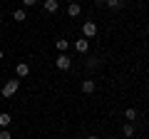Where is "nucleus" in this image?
<instances>
[{
	"label": "nucleus",
	"instance_id": "9",
	"mask_svg": "<svg viewBox=\"0 0 149 139\" xmlns=\"http://www.w3.org/2000/svg\"><path fill=\"white\" fill-rule=\"evenodd\" d=\"M57 8H60L57 0H45V10L47 13H57Z\"/></svg>",
	"mask_w": 149,
	"mask_h": 139
},
{
	"label": "nucleus",
	"instance_id": "15",
	"mask_svg": "<svg viewBox=\"0 0 149 139\" xmlns=\"http://www.w3.org/2000/svg\"><path fill=\"white\" fill-rule=\"evenodd\" d=\"M0 139H13V137H10V132H8V129H0Z\"/></svg>",
	"mask_w": 149,
	"mask_h": 139
},
{
	"label": "nucleus",
	"instance_id": "14",
	"mask_svg": "<svg viewBox=\"0 0 149 139\" xmlns=\"http://www.w3.org/2000/svg\"><path fill=\"white\" fill-rule=\"evenodd\" d=\"M55 45H57V50H60V52H65V50L70 47V40H57Z\"/></svg>",
	"mask_w": 149,
	"mask_h": 139
},
{
	"label": "nucleus",
	"instance_id": "1",
	"mask_svg": "<svg viewBox=\"0 0 149 139\" xmlns=\"http://www.w3.org/2000/svg\"><path fill=\"white\" fill-rule=\"evenodd\" d=\"M17 90H20V80H10V82H5V85H3L0 95H3V97H13Z\"/></svg>",
	"mask_w": 149,
	"mask_h": 139
},
{
	"label": "nucleus",
	"instance_id": "19",
	"mask_svg": "<svg viewBox=\"0 0 149 139\" xmlns=\"http://www.w3.org/2000/svg\"><path fill=\"white\" fill-rule=\"evenodd\" d=\"M87 139H97V137H87Z\"/></svg>",
	"mask_w": 149,
	"mask_h": 139
},
{
	"label": "nucleus",
	"instance_id": "7",
	"mask_svg": "<svg viewBox=\"0 0 149 139\" xmlns=\"http://www.w3.org/2000/svg\"><path fill=\"white\" fill-rule=\"evenodd\" d=\"M10 122H13V117H10L8 112L0 114V129H8V127H10Z\"/></svg>",
	"mask_w": 149,
	"mask_h": 139
},
{
	"label": "nucleus",
	"instance_id": "12",
	"mask_svg": "<svg viewBox=\"0 0 149 139\" xmlns=\"http://www.w3.org/2000/svg\"><path fill=\"white\" fill-rule=\"evenodd\" d=\"M122 134H124V137H134V127H132V124H124V127H122Z\"/></svg>",
	"mask_w": 149,
	"mask_h": 139
},
{
	"label": "nucleus",
	"instance_id": "13",
	"mask_svg": "<svg viewBox=\"0 0 149 139\" xmlns=\"http://www.w3.org/2000/svg\"><path fill=\"white\" fill-rule=\"evenodd\" d=\"M13 17H15L17 22H25V20H27V17H25V10H15V13H13Z\"/></svg>",
	"mask_w": 149,
	"mask_h": 139
},
{
	"label": "nucleus",
	"instance_id": "2",
	"mask_svg": "<svg viewBox=\"0 0 149 139\" xmlns=\"http://www.w3.org/2000/svg\"><path fill=\"white\" fill-rule=\"evenodd\" d=\"M97 35V25L92 20H85L82 22V38H95Z\"/></svg>",
	"mask_w": 149,
	"mask_h": 139
},
{
	"label": "nucleus",
	"instance_id": "10",
	"mask_svg": "<svg viewBox=\"0 0 149 139\" xmlns=\"http://www.w3.org/2000/svg\"><path fill=\"white\" fill-rule=\"evenodd\" d=\"M104 3H107V5L112 8V10H119V8L124 5V0H104Z\"/></svg>",
	"mask_w": 149,
	"mask_h": 139
},
{
	"label": "nucleus",
	"instance_id": "11",
	"mask_svg": "<svg viewBox=\"0 0 149 139\" xmlns=\"http://www.w3.org/2000/svg\"><path fill=\"white\" fill-rule=\"evenodd\" d=\"M124 119H127V122H132V119H137V109H124Z\"/></svg>",
	"mask_w": 149,
	"mask_h": 139
},
{
	"label": "nucleus",
	"instance_id": "6",
	"mask_svg": "<svg viewBox=\"0 0 149 139\" xmlns=\"http://www.w3.org/2000/svg\"><path fill=\"white\" fill-rule=\"evenodd\" d=\"M82 92L85 95H92L95 92V80H82Z\"/></svg>",
	"mask_w": 149,
	"mask_h": 139
},
{
	"label": "nucleus",
	"instance_id": "8",
	"mask_svg": "<svg viewBox=\"0 0 149 139\" xmlns=\"http://www.w3.org/2000/svg\"><path fill=\"white\" fill-rule=\"evenodd\" d=\"M80 13H82V8L77 5V3H70V8H67V15H70V17H77Z\"/></svg>",
	"mask_w": 149,
	"mask_h": 139
},
{
	"label": "nucleus",
	"instance_id": "18",
	"mask_svg": "<svg viewBox=\"0 0 149 139\" xmlns=\"http://www.w3.org/2000/svg\"><path fill=\"white\" fill-rule=\"evenodd\" d=\"M95 3H104V0H95Z\"/></svg>",
	"mask_w": 149,
	"mask_h": 139
},
{
	"label": "nucleus",
	"instance_id": "17",
	"mask_svg": "<svg viewBox=\"0 0 149 139\" xmlns=\"http://www.w3.org/2000/svg\"><path fill=\"white\" fill-rule=\"evenodd\" d=\"M3 57H5V52H3V50H0V60H3Z\"/></svg>",
	"mask_w": 149,
	"mask_h": 139
},
{
	"label": "nucleus",
	"instance_id": "3",
	"mask_svg": "<svg viewBox=\"0 0 149 139\" xmlns=\"http://www.w3.org/2000/svg\"><path fill=\"white\" fill-rule=\"evenodd\" d=\"M55 65H57V70H70V67H72V60H70L67 55L62 52V55H60L57 60H55Z\"/></svg>",
	"mask_w": 149,
	"mask_h": 139
},
{
	"label": "nucleus",
	"instance_id": "4",
	"mask_svg": "<svg viewBox=\"0 0 149 139\" xmlns=\"http://www.w3.org/2000/svg\"><path fill=\"white\" fill-rule=\"evenodd\" d=\"M74 50H77V52H80V55H85L87 50H90V40H87V38L77 40V42H74Z\"/></svg>",
	"mask_w": 149,
	"mask_h": 139
},
{
	"label": "nucleus",
	"instance_id": "16",
	"mask_svg": "<svg viewBox=\"0 0 149 139\" xmlns=\"http://www.w3.org/2000/svg\"><path fill=\"white\" fill-rule=\"evenodd\" d=\"M35 3H37V0H22V5H25V8H30V5H35Z\"/></svg>",
	"mask_w": 149,
	"mask_h": 139
},
{
	"label": "nucleus",
	"instance_id": "5",
	"mask_svg": "<svg viewBox=\"0 0 149 139\" xmlns=\"http://www.w3.org/2000/svg\"><path fill=\"white\" fill-rule=\"evenodd\" d=\"M15 72H17V77H27V75H30V65H27V62H17Z\"/></svg>",
	"mask_w": 149,
	"mask_h": 139
}]
</instances>
